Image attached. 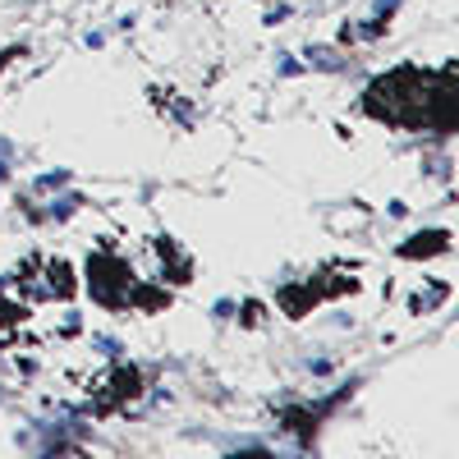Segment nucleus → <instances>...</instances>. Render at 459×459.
Masks as SVG:
<instances>
[{
  "label": "nucleus",
  "instance_id": "nucleus-9",
  "mask_svg": "<svg viewBox=\"0 0 459 459\" xmlns=\"http://www.w3.org/2000/svg\"><path fill=\"white\" fill-rule=\"evenodd\" d=\"M79 203H83L79 194H69V198H60V203H51V216H69V212H74V207H79Z\"/></svg>",
  "mask_w": 459,
  "mask_h": 459
},
{
  "label": "nucleus",
  "instance_id": "nucleus-5",
  "mask_svg": "<svg viewBox=\"0 0 459 459\" xmlns=\"http://www.w3.org/2000/svg\"><path fill=\"white\" fill-rule=\"evenodd\" d=\"M157 257H161V262H170V281H188V272H194V262H188V257L175 248V239H170V235H157Z\"/></svg>",
  "mask_w": 459,
  "mask_h": 459
},
{
  "label": "nucleus",
  "instance_id": "nucleus-11",
  "mask_svg": "<svg viewBox=\"0 0 459 459\" xmlns=\"http://www.w3.org/2000/svg\"><path fill=\"white\" fill-rule=\"evenodd\" d=\"M285 19H290V5H276V10H266V23H272V28H276V23H285Z\"/></svg>",
  "mask_w": 459,
  "mask_h": 459
},
{
  "label": "nucleus",
  "instance_id": "nucleus-4",
  "mask_svg": "<svg viewBox=\"0 0 459 459\" xmlns=\"http://www.w3.org/2000/svg\"><path fill=\"white\" fill-rule=\"evenodd\" d=\"M313 303H317V290H313V285H281V308H285L290 317L313 313Z\"/></svg>",
  "mask_w": 459,
  "mask_h": 459
},
{
  "label": "nucleus",
  "instance_id": "nucleus-10",
  "mask_svg": "<svg viewBox=\"0 0 459 459\" xmlns=\"http://www.w3.org/2000/svg\"><path fill=\"white\" fill-rule=\"evenodd\" d=\"M65 179H69V175H65V170H56V175H42V179H37V188H60Z\"/></svg>",
  "mask_w": 459,
  "mask_h": 459
},
{
  "label": "nucleus",
  "instance_id": "nucleus-12",
  "mask_svg": "<svg viewBox=\"0 0 459 459\" xmlns=\"http://www.w3.org/2000/svg\"><path fill=\"white\" fill-rule=\"evenodd\" d=\"M23 308H14V303H0V322H19Z\"/></svg>",
  "mask_w": 459,
  "mask_h": 459
},
{
  "label": "nucleus",
  "instance_id": "nucleus-1",
  "mask_svg": "<svg viewBox=\"0 0 459 459\" xmlns=\"http://www.w3.org/2000/svg\"><path fill=\"white\" fill-rule=\"evenodd\" d=\"M455 60L441 74H428L418 65H400L391 74L368 83L363 106L372 120H386L400 129H432V134H455L459 125V88H455Z\"/></svg>",
  "mask_w": 459,
  "mask_h": 459
},
{
  "label": "nucleus",
  "instance_id": "nucleus-13",
  "mask_svg": "<svg viewBox=\"0 0 459 459\" xmlns=\"http://www.w3.org/2000/svg\"><path fill=\"white\" fill-rule=\"evenodd\" d=\"M400 10V0H377V19H386V14H395Z\"/></svg>",
  "mask_w": 459,
  "mask_h": 459
},
{
  "label": "nucleus",
  "instance_id": "nucleus-14",
  "mask_svg": "<svg viewBox=\"0 0 459 459\" xmlns=\"http://www.w3.org/2000/svg\"><path fill=\"white\" fill-rule=\"evenodd\" d=\"M244 322H262V303H244Z\"/></svg>",
  "mask_w": 459,
  "mask_h": 459
},
{
  "label": "nucleus",
  "instance_id": "nucleus-15",
  "mask_svg": "<svg viewBox=\"0 0 459 459\" xmlns=\"http://www.w3.org/2000/svg\"><path fill=\"white\" fill-rule=\"evenodd\" d=\"M5 175H10V166H5V161H0V179H5Z\"/></svg>",
  "mask_w": 459,
  "mask_h": 459
},
{
  "label": "nucleus",
  "instance_id": "nucleus-7",
  "mask_svg": "<svg viewBox=\"0 0 459 459\" xmlns=\"http://www.w3.org/2000/svg\"><path fill=\"white\" fill-rule=\"evenodd\" d=\"M138 391V368H115V377H110V395L115 400H125V395H134Z\"/></svg>",
  "mask_w": 459,
  "mask_h": 459
},
{
  "label": "nucleus",
  "instance_id": "nucleus-3",
  "mask_svg": "<svg viewBox=\"0 0 459 459\" xmlns=\"http://www.w3.org/2000/svg\"><path fill=\"white\" fill-rule=\"evenodd\" d=\"M432 253H450V230H428V235H413L409 244H400V257H432Z\"/></svg>",
  "mask_w": 459,
  "mask_h": 459
},
{
  "label": "nucleus",
  "instance_id": "nucleus-8",
  "mask_svg": "<svg viewBox=\"0 0 459 459\" xmlns=\"http://www.w3.org/2000/svg\"><path fill=\"white\" fill-rule=\"evenodd\" d=\"M308 65H313V69H326V74H335V69H344V60H340V51H331V47H308Z\"/></svg>",
  "mask_w": 459,
  "mask_h": 459
},
{
  "label": "nucleus",
  "instance_id": "nucleus-2",
  "mask_svg": "<svg viewBox=\"0 0 459 459\" xmlns=\"http://www.w3.org/2000/svg\"><path fill=\"white\" fill-rule=\"evenodd\" d=\"M134 285H138L134 281V266L125 257H115L110 248H101V253L88 257V290H92L97 303H106V308H125Z\"/></svg>",
  "mask_w": 459,
  "mask_h": 459
},
{
  "label": "nucleus",
  "instance_id": "nucleus-6",
  "mask_svg": "<svg viewBox=\"0 0 459 459\" xmlns=\"http://www.w3.org/2000/svg\"><path fill=\"white\" fill-rule=\"evenodd\" d=\"M47 290L51 294H60V299H69L74 294V276H69V262H47Z\"/></svg>",
  "mask_w": 459,
  "mask_h": 459
}]
</instances>
